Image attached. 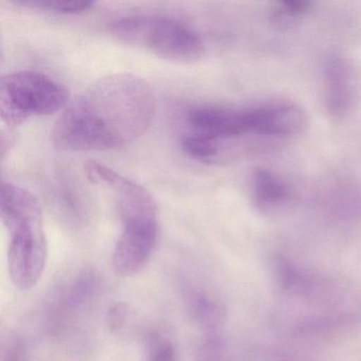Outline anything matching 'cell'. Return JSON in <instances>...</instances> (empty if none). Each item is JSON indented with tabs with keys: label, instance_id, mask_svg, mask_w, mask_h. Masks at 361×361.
Wrapping results in <instances>:
<instances>
[{
	"label": "cell",
	"instance_id": "cell-9",
	"mask_svg": "<svg viewBox=\"0 0 361 361\" xmlns=\"http://www.w3.org/2000/svg\"><path fill=\"white\" fill-rule=\"evenodd\" d=\"M325 213L339 219L361 215V187L354 181L336 180L326 185L319 196Z\"/></svg>",
	"mask_w": 361,
	"mask_h": 361
},
{
	"label": "cell",
	"instance_id": "cell-6",
	"mask_svg": "<svg viewBox=\"0 0 361 361\" xmlns=\"http://www.w3.org/2000/svg\"><path fill=\"white\" fill-rule=\"evenodd\" d=\"M68 104V90L45 73L14 71L0 81V118L7 128H18L32 118L54 115Z\"/></svg>",
	"mask_w": 361,
	"mask_h": 361
},
{
	"label": "cell",
	"instance_id": "cell-10",
	"mask_svg": "<svg viewBox=\"0 0 361 361\" xmlns=\"http://www.w3.org/2000/svg\"><path fill=\"white\" fill-rule=\"evenodd\" d=\"M187 306L192 318L202 326H215L221 320V312L219 304L200 288L188 291Z\"/></svg>",
	"mask_w": 361,
	"mask_h": 361
},
{
	"label": "cell",
	"instance_id": "cell-1",
	"mask_svg": "<svg viewBox=\"0 0 361 361\" xmlns=\"http://www.w3.org/2000/svg\"><path fill=\"white\" fill-rule=\"evenodd\" d=\"M156 111L155 94L145 79L111 73L69 102L54 123L52 143L63 152L121 149L147 133Z\"/></svg>",
	"mask_w": 361,
	"mask_h": 361
},
{
	"label": "cell",
	"instance_id": "cell-7",
	"mask_svg": "<svg viewBox=\"0 0 361 361\" xmlns=\"http://www.w3.org/2000/svg\"><path fill=\"white\" fill-rule=\"evenodd\" d=\"M360 92V73L354 63L339 54L327 56L322 68V94L329 117L348 118L356 109Z\"/></svg>",
	"mask_w": 361,
	"mask_h": 361
},
{
	"label": "cell",
	"instance_id": "cell-14",
	"mask_svg": "<svg viewBox=\"0 0 361 361\" xmlns=\"http://www.w3.org/2000/svg\"><path fill=\"white\" fill-rule=\"evenodd\" d=\"M128 316V306L126 303L114 304L106 314V325L111 333H118L123 329Z\"/></svg>",
	"mask_w": 361,
	"mask_h": 361
},
{
	"label": "cell",
	"instance_id": "cell-11",
	"mask_svg": "<svg viewBox=\"0 0 361 361\" xmlns=\"http://www.w3.org/2000/svg\"><path fill=\"white\" fill-rule=\"evenodd\" d=\"M14 5L28 8L35 11L48 12L54 14H81L94 8V1H60V0H18Z\"/></svg>",
	"mask_w": 361,
	"mask_h": 361
},
{
	"label": "cell",
	"instance_id": "cell-3",
	"mask_svg": "<svg viewBox=\"0 0 361 361\" xmlns=\"http://www.w3.org/2000/svg\"><path fill=\"white\" fill-rule=\"evenodd\" d=\"M187 135L212 143L217 161L226 145L246 138L278 141L289 139L297 126V114L286 101H272L247 107L200 105L188 111Z\"/></svg>",
	"mask_w": 361,
	"mask_h": 361
},
{
	"label": "cell",
	"instance_id": "cell-4",
	"mask_svg": "<svg viewBox=\"0 0 361 361\" xmlns=\"http://www.w3.org/2000/svg\"><path fill=\"white\" fill-rule=\"evenodd\" d=\"M0 211L9 238L10 279L20 290H30L41 280L48 259V240L41 204L25 188L4 183Z\"/></svg>",
	"mask_w": 361,
	"mask_h": 361
},
{
	"label": "cell",
	"instance_id": "cell-8",
	"mask_svg": "<svg viewBox=\"0 0 361 361\" xmlns=\"http://www.w3.org/2000/svg\"><path fill=\"white\" fill-rule=\"evenodd\" d=\"M250 185L253 204L262 212L278 210L293 197L288 183L279 173L268 168L255 169Z\"/></svg>",
	"mask_w": 361,
	"mask_h": 361
},
{
	"label": "cell",
	"instance_id": "cell-2",
	"mask_svg": "<svg viewBox=\"0 0 361 361\" xmlns=\"http://www.w3.org/2000/svg\"><path fill=\"white\" fill-rule=\"evenodd\" d=\"M92 185L111 194L121 221L122 232L113 253L118 276L140 274L153 257L159 240V210L151 192L134 179L97 160L86 162Z\"/></svg>",
	"mask_w": 361,
	"mask_h": 361
},
{
	"label": "cell",
	"instance_id": "cell-13",
	"mask_svg": "<svg viewBox=\"0 0 361 361\" xmlns=\"http://www.w3.org/2000/svg\"><path fill=\"white\" fill-rule=\"evenodd\" d=\"M145 360L177 361L174 343L162 334H151L145 341Z\"/></svg>",
	"mask_w": 361,
	"mask_h": 361
},
{
	"label": "cell",
	"instance_id": "cell-15",
	"mask_svg": "<svg viewBox=\"0 0 361 361\" xmlns=\"http://www.w3.org/2000/svg\"><path fill=\"white\" fill-rule=\"evenodd\" d=\"M23 346L20 342H10L3 355V361H23Z\"/></svg>",
	"mask_w": 361,
	"mask_h": 361
},
{
	"label": "cell",
	"instance_id": "cell-5",
	"mask_svg": "<svg viewBox=\"0 0 361 361\" xmlns=\"http://www.w3.org/2000/svg\"><path fill=\"white\" fill-rule=\"evenodd\" d=\"M109 31L117 41L179 64L198 62L206 52L204 39L193 28L169 16H124L113 20Z\"/></svg>",
	"mask_w": 361,
	"mask_h": 361
},
{
	"label": "cell",
	"instance_id": "cell-12",
	"mask_svg": "<svg viewBox=\"0 0 361 361\" xmlns=\"http://www.w3.org/2000/svg\"><path fill=\"white\" fill-rule=\"evenodd\" d=\"M312 1H280L271 8L272 20L278 25H289L310 14L314 10Z\"/></svg>",
	"mask_w": 361,
	"mask_h": 361
}]
</instances>
